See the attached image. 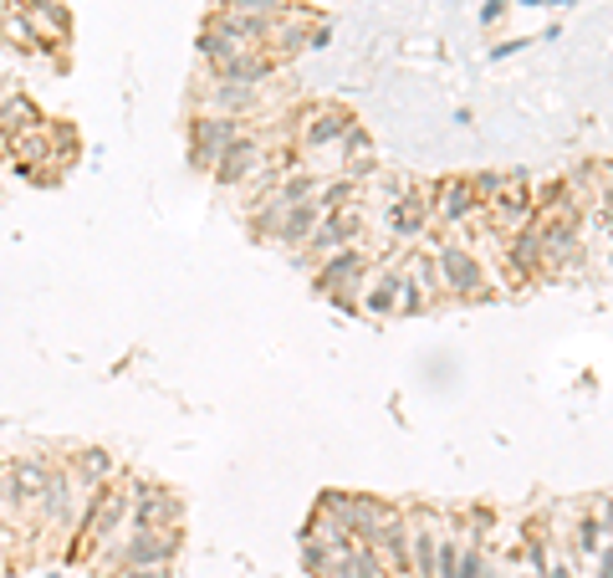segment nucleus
Here are the masks:
<instances>
[{"label": "nucleus", "instance_id": "17", "mask_svg": "<svg viewBox=\"0 0 613 578\" xmlns=\"http://www.w3.org/2000/svg\"><path fill=\"white\" fill-rule=\"evenodd\" d=\"M317 189H322V180H317L312 170H286V180L271 189V200L277 205H302V200H317Z\"/></svg>", "mask_w": 613, "mask_h": 578}, {"label": "nucleus", "instance_id": "16", "mask_svg": "<svg viewBox=\"0 0 613 578\" xmlns=\"http://www.w3.org/2000/svg\"><path fill=\"white\" fill-rule=\"evenodd\" d=\"M66 477L77 481L83 492L108 487V477H113V456H108V451H77V456L66 460Z\"/></svg>", "mask_w": 613, "mask_h": 578}, {"label": "nucleus", "instance_id": "19", "mask_svg": "<svg viewBox=\"0 0 613 578\" xmlns=\"http://www.w3.org/2000/svg\"><path fill=\"white\" fill-rule=\"evenodd\" d=\"M409 282H415V287L425 292L430 303H434V292H445V287H440V267H434L430 251H415V256H409Z\"/></svg>", "mask_w": 613, "mask_h": 578}, {"label": "nucleus", "instance_id": "14", "mask_svg": "<svg viewBox=\"0 0 613 578\" xmlns=\"http://www.w3.org/2000/svg\"><path fill=\"white\" fill-rule=\"evenodd\" d=\"M399 287H404V272H399V267H383L373 282H364V297H358V307H364V312H373V318H394Z\"/></svg>", "mask_w": 613, "mask_h": 578}, {"label": "nucleus", "instance_id": "20", "mask_svg": "<svg viewBox=\"0 0 613 578\" xmlns=\"http://www.w3.org/2000/svg\"><path fill=\"white\" fill-rule=\"evenodd\" d=\"M0 36H5V41H16L21 51H41V41H36V32H32V21L21 16V11H5V16H0Z\"/></svg>", "mask_w": 613, "mask_h": 578}, {"label": "nucleus", "instance_id": "4", "mask_svg": "<svg viewBox=\"0 0 613 578\" xmlns=\"http://www.w3.org/2000/svg\"><path fill=\"white\" fill-rule=\"evenodd\" d=\"M353 119L338 108V102H312L307 113H302V128H297V144L307 153H322V149H338L343 138H348Z\"/></svg>", "mask_w": 613, "mask_h": 578}, {"label": "nucleus", "instance_id": "13", "mask_svg": "<svg viewBox=\"0 0 613 578\" xmlns=\"http://www.w3.org/2000/svg\"><path fill=\"white\" fill-rule=\"evenodd\" d=\"M36 128H47V119L36 113V102L26 93H0V134L21 138V134H36Z\"/></svg>", "mask_w": 613, "mask_h": 578}, {"label": "nucleus", "instance_id": "6", "mask_svg": "<svg viewBox=\"0 0 613 578\" xmlns=\"http://www.w3.org/2000/svg\"><path fill=\"white\" fill-rule=\"evenodd\" d=\"M51 460H16V466H5V487H0V502L11 512H32L36 507V496L47 492V481H51Z\"/></svg>", "mask_w": 613, "mask_h": 578}, {"label": "nucleus", "instance_id": "21", "mask_svg": "<svg viewBox=\"0 0 613 578\" xmlns=\"http://www.w3.org/2000/svg\"><path fill=\"white\" fill-rule=\"evenodd\" d=\"M108 578H174V568H113Z\"/></svg>", "mask_w": 613, "mask_h": 578}, {"label": "nucleus", "instance_id": "5", "mask_svg": "<svg viewBox=\"0 0 613 578\" xmlns=\"http://www.w3.org/2000/svg\"><path fill=\"white\" fill-rule=\"evenodd\" d=\"M36 512H41V522H47V528H72V522L83 517V487L66 477V466L51 471L47 492L36 496Z\"/></svg>", "mask_w": 613, "mask_h": 578}, {"label": "nucleus", "instance_id": "9", "mask_svg": "<svg viewBox=\"0 0 613 578\" xmlns=\"http://www.w3.org/2000/svg\"><path fill=\"white\" fill-rule=\"evenodd\" d=\"M184 502L164 487H133V512H128V528H180Z\"/></svg>", "mask_w": 613, "mask_h": 578}, {"label": "nucleus", "instance_id": "2", "mask_svg": "<svg viewBox=\"0 0 613 578\" xmlns=\"http://www.w3.org/2000/svg\"><path fill=\"white\" fill-rule=\"evenodd\" d=\"M434 267H440V287L455 292L461 303H481L486 292H491V282H486L481 261H476V251L470 246H461V241H445L440 251H434Z\"/></svg>", "mask_w": 613, "mask_h": 578}, {"label": "nucleus", "instance_id": "15", "mask_svg": "<svg viewBox=\"0 0 613 578\" xmlns=\"http://www.w3.org/2000/svg\"><path fill=\"white\" fill-rule=\"evenodd\" d=\"M328 578H389V563H383L368 543H353L348 553H338V558H332Z\"/></svg>", "mask_w": 613, "mask_h": 578}, {"label": "nucleus", "instance_id": "18", "mask_svg": "<svg viewBox=\"0 0 613 578\" xmlns=\"http://www.w3.org/2000/svg\"><path fill=\"white\" fill-rule=\"evenodd\" d=\"M455 578H496V568H491V558H486V543H481V538H465Z\"/></svg>", "mask_w": 613, "mask_h": 578}, {"label": "nucleus", "instance_id": "10", "mask_svg": "<svg viewBox=\"0 0 613 578\" xmlns=\"http://www.w3.org/2000/svg\"><path fill=\"white\" fill-rule=\"evenodd\" d=\"M430 216H434L440 225H465V221H476V216H481V195H476V185H470V180H445V185L434 189Z\"/></svg>", "mask_w": 613, "mask_h": 578}, {"label": "nucleus", "instance_id": "1", "mask_svg": "<svg viewBox=\"0 0 613 578\" xmlns=\"http://www.w3.org/2000/svg\"><path fill=\"white\" fill-rule=\"evenodd\" d=\"M364 276H368V251L364 246H343V251H332L317 261V292H328L332 303H348L358 307V292H364Z\"/></svg>", "mask_w": 613, "mask_h": 578}, {"label": "nucleus", "instance_id": "23", "mask_svg": "<svg viewBox=\"0 0 613 578\" xmlns=\"http://www.w3.org/2000/svg\"><path fill=\"white\" fill-rule=\"evenodd\" d=\"M609 225H613V221H609Z\"/></svg>", "mask_w": 613, "mask_h": 578}, {"label": "nucleus", "instance_id": "11", "mask_svg": "<svg viewBox=\"0 0 613 578\" xmlns=\"http://www.w3.org/2000/svg\"><path fill=\"white\" fill-rule=\"evenodd\" d=\"M353 236H358V210H322L317 231L302 246H307V256H332L343 246H353Z\"/></svg>", "mask_w": 613, "mask_h": 578}, {"label": "nucleus", "instance_id": "3", "mask_svg": "<svg viewBox=\"0 0 613 578\" xmlns=\"http://www.w3.org/2000/svg\"><path fill=\"white\" fill-rule=\"evenodd\" d=\"M241 134H246V123H241V119L195 113V119H189V164H199V170H216V159L231 149Z\"/></svg>", "mask_w": 613, "mask_h": 578}, {"label": "nucleus", "instance_id": "8", "mask_svg": "<svg viewBox=\"0 0 613 578\" xmlns=\"http://www.w3.org/2000/svg\"><path fill=\"white\" fill-rule=\"evenodd\" d=\"M261 170H266V144H261V134H250V128L216 159L220 185H246V180H256Z\"/></svg>", "mask_w": 613, "mask_h": 578}, {"label": "nucleus", "instance_id": "7", "mask_svg": "<svg viewBox=\"0 0 613 578\" xmlns=\"http://www.w3.org/2000/svg\"><path fill=\"white\" fill-rule=\"evenodd\" d=\"M430 221H434V216H430V195H419L415 185L404 189V195H389V200H383V231H389V236H399V241H415Z\"/></svg>", "mask_w": 613, "mask_h": 578}, {"label": "nucleus", "instance_id": "12", "mask_svg": "<svg viewBox=\"0 0 613 578\" xmlns=\"http://www.w3.org/2000/svg\"><path fill=\"white\" fill-rule=\"evenodd\" d=\"M506 272H512V282H537V276H548V261H542V246H537L531 221L522 225V231H512V241H506Z\"/></svg>", "mask_w": 613, "mask_h": 578}, {"label": "nucleus", "instance_id": "22", "mask_svg": "<svg viewBox=\"0 0 613 578\" xmlns=\"http://www.w3.org/2000/svg\"><path fill=\"white\" fill-rule=\"evenodd\" d=\"M593 558H598V578H613V538H609L603 548H598Z\"/></svg>", "mask_w": 613, "mask_h": 578}]
</instances>
